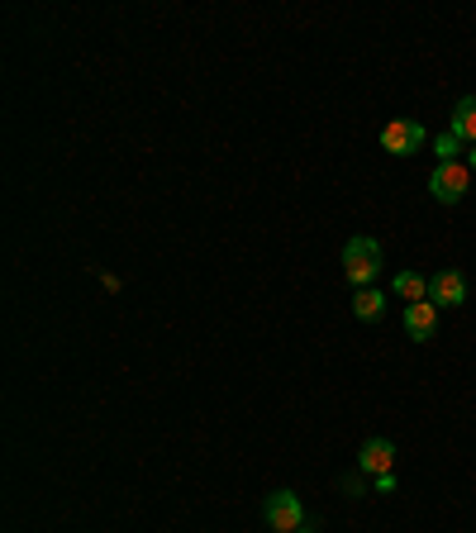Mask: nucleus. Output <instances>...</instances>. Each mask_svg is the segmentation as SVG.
Returning a JSON list of instances; mask_svg holds the SVG:
<instances>
[{
  "label": "nucleus",
  "instance_id": "0eeeda50",
  "mask_svg": "<svg viewBox=\"0 0 476 533\" xmlns=\"http://www.w3.org/2000/svg\"><path fill=\"white\" fill-rule=\"evenodd\" d=\"M405 334L415 343H429L438 334V305L434 300H419V305H405Z\"/></svg>",
  "mask_w": 476,
  "mask_h": 533
},
{
  "label": "nucleus",
  "instance_id": "f8f14e48",
  "mask_svg": "<svg viewBox=\"0 0 476 533\" xmlns=\"http://www.w3.org/2000/svg\"><path fill=\"white\" fill-rule=\"evenodd\" d=\"M467 167H472V172H476V148H472V158H467Z\"/></svg>",
  "mask_w": 476,
  "mask_h": 533
},
{
  "label": "nucleus",
  "instance_id": "9b49d317",
  "mask_svg": "<svg viewBox=\"0 0 476 533\" xmlns=\"http://www.w3.org/2000/svg\"><path fill=\"white\" fill-rule=\"evenodd\" d=\"M434 153H438V162H457V153H462V139H457V134H438V139H434Z\"/></svg>",
  "mask_w": 476,
  "mask_h": 533
},
{
  "label": "nucleus",
  "instance_id": "423d86ee",
  "mask_svg": "<svg viewBox=\"0 0 476 533\" xmlns=\"http://www.w3.org/2000/svg\"><path fill=\"white\" fill-rule=\"evenodd\" d=\"M357 462H362V472L372 476V481H377V476H391V467H396V443H391V438H367Z\"/></svg>",
  "mask_w": 476,
  "mask_h": 533
},
{
  "label": "nucleus",
  "instance_id": "7ed1b4c3",
  "mask_svg": "<svg viewBox=\"0 0 476 533\" xmlns=\"http://www.w3.org/2000/svg\"><path fill=\"white\" fill-rule=\"evenodd\" d=\"M262 519L277 533H296V529H305V505H300L296 491H272L262 500Z\"/></svg>",
  "mask_w": 476,
  "mask_h": 533
},
{
  "label": "nucleus",
  "instance_id": "20e7f679",
  "mask_svg": "<svg viewBox=\"0 0 476 533\" xmlns=\"http://www.w3.org/2000/svg\"><path fill=\"white\" fill-rule=\"evenodd\" d=\"M424 124L419 119H391L386 129H381V148L391 153V158H415L419 148H424Z\"/></svg>",
  "mask_w": 476,
  "mask_h": 533
},
{
  "label": "nucleus",
  "instance_id": "6e6552de",
  "mask_svg": "<svg viewBox=\"0 0 476 533\" xmlns=\"http://www.w3.org/2000/svg\"><path fill=\"white\" fill-rule=\"evenodd\" d=\"M448 134H457L462 143H472V148H476V96H462V100H457L453 119H448Z\"/></svg>",
  "mask_w": 476,
  "mask_h": 533
},
{
  "label": "nucleus",
  "instance_id": "f257e3e1",
  "mask_svg": "<svg viewBox=\"0 0 476 533\" xmlns=\"http://www.w3.org/2000/svg\"><path fill=\"white\" fill-rule=\"evenodd\" d=\"M377 272H381V243L377 238H367V234L348 238V248H343V277L353 281L357 291H367V286L377 281Z\"/></svg>",
  "mask_w": 476,
  "mask_h": 533
},
{
  "label": "nucleus",
  "instance_id": "39448f33",
  "mask_svg": "<svg viewBox=\"0 0 476 533\" xmlns=\"http://www.w3.org/2000/svg\"><path fill=\"white\" fill-rule=\"evenodd\" d=\"M429 300H434L438 310H443V305H448V310L462 305V300H467V281H462V272H457V267L434 272V277H429Z\"/></svg>",
  "mask_w": 476,
  "mask_h": 533
},
{
  "label": "nucleus",
  "instance_id": "ddd939ff",
  "mask_svg": "<svg viewBox=\"0 0 476 533\" xmlns=\"http://www.w3.org/2000/svg\"><path fill=\"white\" fill-rule=\"evenodd\" d=\"M296 533H319V529H296Z\"/></svg>",
  "mask_w": 476,
  "mask_h": 533
},
{
  "label": "nucleus",
  "instance_id": "1a4fd4ad",
  "mask_svg": "<svg viewBox=\"0 0 476 533\" xmlns=\"http://www.w3.org/2000/svg\"><path fill=\"white\" fill-rule=\"evenodd\" d=\"M353 315L362 319V324H377V319L386 315V296H381L377 286H367V291H357V296H353Z\"/></svg>",
  "mask_w": 476,
  "mask_h": 533
},
{
  "label": "nucleus",
  "instance_id": "f03ea898",
  "mask_svg": "<svg viewBox=\"0 0 476 533\" xmlns=\"http://www.w3.org/2000/svg\"><path fill=\"white\" fill-rule=\"evenodd\" d=\"M467 191H472V167L467 162H438L434 172H429V196L438 205H457Z\"/></svg>",
  "mask_w": 476,
  "mask_h": 533
},
{
  "label": "nucleus",
  "instance_id": "9d476101",
  "mask_svg": "<svg viewBox=\"0 0 476 533\" xmlns=\"http://www.w3.org/2000/svg\"><path fill=\"white\" fill-rule=\"evenodd\" d=\"M396 296L405 300V305L429 300V277H419V272H400V277H396Z\"/></svg>",
  "mask_w": 476,
  "mask_h": 533
}]
</instances>
